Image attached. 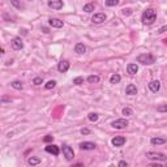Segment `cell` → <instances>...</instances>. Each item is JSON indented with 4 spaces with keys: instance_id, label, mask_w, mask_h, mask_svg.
Instances as JSON below:
<instances>
[{
    "instance_id": "obj_11",
    "label": "cell",
    "mask_w": 167,
    "mask_h": 167,
    "mask_svg": "<svg viewBox=\"0 0 167 167\" xmlns=\"http://www.w3.org/2000/svg\"><path fill=\"white\" fill-rule=\"evenodd\" d=\"M97 148V145L91 141H84V143L80 144V149L81 150H94Z\"/></svg>"
},
{
    "instance_id": "obj_7",
    "label": "cell",
    "mask_w": 167,
    "mask_h": 167,
    "mask_svg": "<svg viewBox=\"0 0 167 167\" xmlns=\"http://www.w3.org/2000/svg\"><path fill=\"white\" fill-rule=\"evenodd\" d=\"M106 20H107V16H106V13H103V12L95 13V15L91 17V21H93L94 24H103Z\"/></svg>"
},
{
    "instance_id": "obj_12",
    "label": "cell",
    "mask_w": 167,
    "mask_h": 167,
    "mask_svg": "<svg viewBox=\"0 0 167 167\" xmlns=\"http://www.w3.org/2000/svg\"><path fill=\"white\" fill-rule=\"evenodd\" d=\"M69 67H71V64L68 60H62V62L58 64V71L60 73H65L69 69Z\"/></svg>"
},
{
    "instance_id": "obj_13",
    "label": "cell",
    "mask_w": 167,
    "mask_h": 167,
    "mask_svg": "<svg viewBox=\"0 0 167 167\" xmlns=\"http://www.w3.org/2000/svg\"><path fill=\"white\" fill-rule=\"evenodd\" d=\"M47 153H50V154H52V155H55V157H58V155L60 154V149H59V146H56V145H47L46 146V149H45Z\"/></svg>"
},
{
    "instance_id": "obj_2",
    "label": "cell",
    "mask_w": 167,
    "mask_h": 167,
    "mask_svg": "<svg viewBox=\"0 0 167 167\" xmlns=\"http://www.w3.org/2000/svg\"><path fill=\"white\" fill-rule=\"evenodd\" d=\"M137 63H141L144 65H153L155 63V56L151 54H141L137 56Z\"/></svg>"
},
{
    "instance_id": "obj_18",
    "label": "cell",
    "mask_w": 167,
    "mask_h": 167,
    "mask_svg": "<svg viewBox=\"0 0 167 167\" xmlns=\"http://www.w3.org/2000/svg\"><path fill=\"white\" fill-rule=\"evenodd\" d=\"M74 52H77V54L82 55L86 52V46H85L84 43H76V46H74Z\"/></svg>"
},
{
    "instance_id": "obj_6",
    "label": "cell",
    "mask_w": 167,
    "mask_h": 167,
    "mask_svg": "<svg viewBox=\"0 0 167 167\" xmlns=\"http://www.w3.org/2000/svg\"><path fill=\"white\" fill-rule=\"evenodd\" d=\"M127 143V138L124 137V136H115L111 140V144L114 145L115 148H122L124 144Z\"/></svg>"
},
{
    "instance_id": "obj_25",
    "label": "cell",
    "mask_w": 167,
    "mask_h": 167,
    "mask_svg": "<svg viewBox=\"0 0 167 167\" xmlns=\"http://www.w3.org/2000/svg\"><path fill=\"white\" fill-rule=\"evenodd\" d=\"M88 119L90 120V122H93V123H95V122H98V119H99V115L98 114H95V112H90L88 115Z\"/></svg>"
},
{
    "instance_id": "obj_9",
    "label": "cell",
    "mask_w": 167,
    "mask_h": 167,
    "mask_svg": "<svg viewBox=\"0 0 167 167\" xmlns=\"http://www.w3.org/2000/svg\"><path fill=\"white\" fill-rule=\"evenodd\" d=\"M47 5H48L51 9L59 10V9L63 8L64 3H63V0H48V1H47Z\"/></svg>"
},
{
    "instance_id": "obj_32",
    "label": "cell",
    "mask_w": 167,
    "mask_h": 167,
    "mask_svg": "<svg viewBox=\"0 0 167 167\" xmlns=\"http://www.w3.org/2000/svg\"><path fill=\"white\" fill-rule=\"evenodd\" d=\"M52 140H54V136H50V134H47L46 137H43L45 143H52Z\"/></svg>"
},
{
    "instance_id": "obj_15",
    "label": "cell",
    "mask_w": 167,
    "mask_h": 167,
    "mask_svg": "<svg viewBox=\"0 0 167 167\" xmlns=\"http://www.w3.org/2000/svg\"><path fill=\"white\" fill-rule=\"evenodd\" d=\"M167 143V140L165 137H153L151 140H150V144L151 145H154V146H158V145H163V144H166Z\"/></svg>"
},
{
    "instance_id": "obj_28",
    "label": "cell",
    "mask_w": 167,
    "mask_h": 167,
    "mask_svg": "<svg viewBox=\"0 0 167 167\" xmlns=\"http://www.w3.org/2000/svg\"><path fill=\"white\" fill-rule=\"evenodd\" d=\"M73 84L77 85V86H79V85H82L84 84V77H81V76L74 77V79H73Z\"/></svg>"
},
{
    "instance_id": "obj_23",
    "label": "cell",
    "mask_w": 167,
    "mask_h": 167,
    "mask_svg": "<svg viewBox=\"0 0 167 167\" xmlns=\"http://www.w3.org/2000/svg\"><path fill=\"white\" fill-rule=\"evenodd\" d=\"M86 80H88L89 84H98L99 82V76H97V74H90Z\"/></svg>"
},
{
    "instance_id": "obj_21",
    "label": "cell",
    "mask_w": 167,
    "mask_h": 167,
    "mask_svg": "<svg viewBox=\"0 0 167 167\" xmlns=\"http://www.w3.org/2000/svg\"><path fill=\"white\" fill-rule=\"evenodd\" d=\"M10 4L15 7V8H17V9H24L25 8V5L22 4L21 0H10Z\"/></svg>"
},
{
    "instance_id": "obj_22",
    "label": "cell",
    "mask_w": 167,
    "mask_h": 167,
    "mask_svg": "<svg viewBox=\"0 0 167 167\" xmlns=\"http://www.w3.org/2000/svg\"><path fill=\"white\" fill-rule=\"evenodd\" d=\"M27 163H29L30 166H37V165H39V163H41V158H38V157H30L29 159H27Z\"/></svg>"
},
{
    "instance_id": "obj_26",
    "label": "cell",
    "mask_w": 167,
    "mask_h": 167,
    "mask_svg": "<svg viewBox=\"0 0 167 167\" xmlns=\"http://www.w3.org/2000/svg\"><path fill=\"white\" fill-rule=\"evenodd\" d=\"M56 86V81L55 80H50V81H47L46 82V85H45V88L47 89V90H51V89H54Z\"/></svg>"
},
{
    "instance_id": "obj_3",
    "label": "cell",
    "mask_w": 167,
    "mask_h": 167,
    "mask_svg": "<svg viewBox=\"0 0 167 167\" xmlns=\"http://www.w3.org/2000/svg\"><path fill=\"white\" fill-rule=\"evenodd\" d=\"M146 158H149L150 161H166L167 159V157L163 153H157V151H148Z\"/></svg>"
},
{
    "instance_id": "obj_34",
    "label": "cell",
    "mask_w": 167,
    "mask_h": 167,
    "mask_svg": "<svg viewBox=\"0 0 167 167\" xmlns=\"http://www.w3.org/2000/svg\"><path fill=\"white\" fill-rule=\"evenodd\" d=\"M81 134H90V129L89 128H82L81 129Z\"/></svg>"
},
{
    "instance_id": "obj_1",
    "label": "cell",
    "mask_w": 167,
    "mask_h": 167,
    "mask_svg": "<svg viewBox=\"0 0 167 167\" xmlns=\"http://www.w3.org/2000/svg\"><path fill=\"white\" fill-rule=\"evenodd\" d=\"M157 20V12L153 8H149L146 10H144L143 16H141V21L145 25H151L154 21Z\"/></svg>"
},
{
    "instance_id": "obj_36",
    "label": "cell",
    "mask_w": 167,
    "mask_h": 167,
    "mask_svg": "<svg viewBox=\"0 0 167 167\" xmlns=\"http://www.w3.org/2000/svg\"><path fill=\"white\" fill-rule=\"evenodd\" d=\"M166 165H167V162H166Z\"/></svg>"
},
{
    "instance_id": "obj_27",
    "label": "cell",
    "mask_w": 167,
    "mask_h": 167,
    "mask_svg": "<svg viewBox=\"0 0 167 167\" xmlns=\"http://www.w3.org/2000/svg\"><path fill=\"white\" fill-rule=\"evenodd\" d=\"M120 3V0H106V7H116Z\"/></svg>"
},
{
    "instance_id": "obj_10",
    "label": "cell",
    "mask_w": 167,
    "mask_h": 167,
    "mask_svg": "<svg viewBox=\"0 0 167 167\" xmlns=\"http://www.w3.org/2000/svg\"><path fill=\"white\" fill-rule=\"evenodd\" d=\"M48 25L51 27H55V29H62V27L64 26V22L62 20H59V19H50L48 20Z\"/></svg>"
},
{
    "instance_id": "obj_35",
    "label": "cell",
    "mask_w": 167,
    "mask_h": 167,
    "mask_svg": "<svg viewBox=\"0 0 167 167\" xmlns=\"http://www.w3.org/2000/svg\"><path fill=\"white\" fill-rule=\"evenodd\" d=\"M118 166H119V167H127V166H128V162H125V161H120V162L118 163Z\"/></svg>"
},
{
    "instance_id": "obj_30",
    "label": "cell",
    "mask_w": 167,
    "mask_h": 167,
    "mask_svg": "<svg viewBox=\"0 0 167 167\" xmlns=\"http://www.w3.org/2000/svg\"><path fill=\"white\" fill-rule=\"evenodd\" d=\"M33 84L37 85V86H38V85H42V84H43V79H42V77H35V79L33 80Z\"/></svg>"
},
{
    "instance_id": "obj_14",
    "label": "cell",
    "mask_w": 167,
    "mask_h": 167,
    "mask_svg": "<svg viewBox=\"0 0 167 167\" xmlns=\"http://www.w3.org/2000/svg\"><path fill=\"white\" fill-rule=\"evenodd\" d=\"M149 89H150L151 93H158L159 89H161V82L158 80H153L149 82Z\"/></svg>"
},
{
    "instance_id": "obj_5",
    "label": "cell",
    "mask_w": 167,
    "mask_h": 167,
    "mask_svg": "<svg viewBox=\"0 0 167 167\" xmlns=\"http://www.w3.org/2000/svg\"><path fill=\"white\" fill-rule=\"evenodd\" d=\"M63 154H64L67 161H72L74 158V151L69 145H63Z\"/></svg>"
},
{
    "instance_id": "obj_20",
    "label": "cell",
    "mask_w": 167,
    "mask_h": 167,
    "mask_svg": "<svg viewBox=\"0 0 167 167\" xmlns=\"http://www.w3.org/2000/svg\"><path fill=\"white\" fill-rule=\"evenodd\" d=\"M94 9H95V4H94V3H88V4L84 5V12H86V13H91Z\"/></svg>"
},
{
    "instance_id": "obj_31",
    "label": "cell",
    "mask_w": 167,
    "mask_h": 167,
    "mask_svg": "<svg viewBox=\"0 0 167 167\" xmlns=\"http://www.w3.org/2000/svg\"><path fill=\"white\" fill-rule=\"evenodd\" d=\"M157 111L158 112H167V105H161L157 107Z\"/></svg>"
},
{
    "instance_id": "obj_16",
    "label": "cell",
    "mask_w": 167,
    "mask_h": 167,
    "mask_svg": "<svg viewBox=\"0 0 167 167\" xmlns=\"http://www.w3.org/2000/svg\"><path fill=\"white\" fill-rule=\"evenodd\" d=\"M127 72L129 74H136L138 72V65L136 63H131L127 65Z\"/></svg>"
},
{
    "instance_id": "obj_8",
    "label": "cell",
    "mask_w": 167,
    "mask_h": 167,
    "mask_svg": "<svg viewBox=\"0 0 167 167\" xmlns=\"http://www.w3.org/2000/svg\"><path fill=\"white\" fill-rule=\"evenodd\" d=\"M10 46H12V48L16 50V51L17 50H22L24 48V42L20 37H15L12 41H10Z\"/></svg>"
},
{
    "instance_id": "obj_33",
    "label": "cell",
    "mask_w": 167,
    "mask_h": 167,
    "mask_svg": "<svg viewBox=\"0 0 167 167\" xmlns=\"http://www.w3.org/2000/svg\"><path fill=\"white\" fill-rule=\"evenodd\" d=\"M165 31H167V25H165V26H162V27H159V29H158V34H163Z\"/></svg>"
},
{
    "instance_id": "obj_17",
    "label": "cell",
    "mask_w": 167,
    "mask_h": 167,
    "mask_svg": "<svg viewBox=\"0 0 167 167\" xmlns=\"http://www.w3.org/2000/svg\"><path fill=\"white\" fill-rule=\"evenodd\" d=\"M125 94L128 95H136L137 94V88H136V85H133V84H129L128 86L125 88Z\"/></svg>"
},
{
    "instance_id": "obj_19",
    "label": "cell",
    "mask_w": 167,
    "mask_h": 167,
    "mask_svg": "<svg viewBox=\"0 0 167 167\" xmlns=\"http://www.w3.org/2000/svg\"><path fill=\"white\" fill-rule=\"evenodd\" d=\"M120 80H122V76H120V74H118V73H115V74H112V76L110 77V84H112V85L119 84Z\"/></svg>"
},
{
    "instance_id": "obj_29",
    "label": "cell",
    "mask_w": 167,
    "mask_h": 167,
    "mask_svg": "<svg viewBox=\"0 0 167 167\" xmlns=\"http://www.w3.org/2000/svg\"><path fill=\"white\" fill-rule=\"evenodd\" d=\"M132 114H133L132 108H129V107H124V108H123V115H125V116H131Z\"/></svg>"
},
{
    "instance_id": "obj_4",
    "label": "cell",
    "mask_w": 167,
    "mask_h": 167,
    "mask_svg": "<svg viewBox=\"0 0 167 167\" xmlns=\"http://www.w3.org/2000/svg\"><path fill=\"white\" fill-rule=\"evenodd\" d=\"M128 124H129V122H128L127 119H116V120H114V122L111 123V127L112 128H115V129H124V128H127L128 127Z\"/></svg>"
},
{
    "instance_id": "obj_24",
    "label": "cell",
    "mask_w": 167,
    "mask_h": 167,
    "mask_svg": "<svg viewBox=\"0 0 167 167\" xmlns=\"http://www.w3.org/2000/svg\"><path fill=\"white\" fill-rule=\"evenodd\" d=\"M12 88L13 89H16V90H22V88H24V85H22V82L21 81H19V80H16V81H13L12 84Z\"/></svg>"
}]
</instances>
